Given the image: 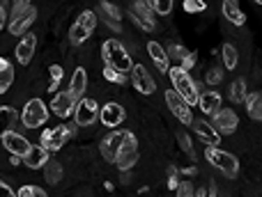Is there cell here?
I'll return each mask as SVG.
<instances>
[{
    "label": "cell",
    "instance_id": "4316f807",
    "mask_svg": "<svg viewBox=\"0 0 262 197\" xmlns=\"http://www.w3.org/2000/svg\"><path fill=\"white\" fill-rule=\"evenodd\" d=\"M76 23H78V26L85 28L88 32H95V28H97V14L92 12V9H85V12L78 14Z\"/></svg>",
    "mask_w": 262,
    "mask_h": 197
},
{
    "label": "cell",
    "instance_id": "8992f818",
    "mask_svg": "<svg viewBox=\"0 0 262 197\" xmlns=\"http://www.w3.org/2000/svg\"><path fill=\"white\" fill-rule=\"evenodd\" d=\"M136 163H138V142H136V135L127 131V138H124L122 147H120L118 156H115V165L122 172H129Z\"/></svg>",
    "mask_w": 262,
    "mask_h": 197
},
{
    "label": "cell",
    "instance_id": "d4e9b609",
    "mask_svg": "<svg viewBox=\"0 0 262 197\" xmlns=\"http://www.w3.org/2000/svg\"><path fill=\"white\" fill-rule=\"evenodd\" d=\"M246 110H249V117L255 121L262 119V94L260 92H253V94H246Z\"/></svg>",
    "mask_w": 262,
    "mask_h": 197
},
{
    "label": "cell",
    "instance_id": "3957f363",
    "mask_svg": "<svg viewBox=\"0 0 262 197\" xmlns=\"http://www.w3.org/2000/svg\"><path fill=\"white\" fill-rule=\"evenodd\" d=\"M76 135V126L74 124H60L55 129H46L39 138V147H44L46 152H60L64 147V142Z\"/></svg>",
    "mask_w": 262,
    "mask_h": 197
},
{
    "label": "cell",
    "instance_id": "8d00e7d4",
    "mask_svg": "<svg viewBox=\"0 0 262 197\" xmlns=\"http://www.w3.org/2000/svg\"><path fill=\"white\" fill-rule=\"evenodd\" d=\"M186 53H189V51H186L184 48V46H182V44H170V46H168V60H180V62H182V60H184L186 58Z\"/></svg>",
    "mask_w": 262,
    "mask_h": 197
},
{
    "label": "cell",
    "instance_id": "ac0fdd59",
    "mask_svg": "<svg viewBox=\"0 0 262 197\" xmlns=\"http://www.w3.org/2000/svg\"><path fill=\"white\" fill-rule=\"evenodd\" d=\"M21 161L26 163L30 170H39V167H44L46 163H49V152H46L44 147H39V144H32L30 152H28Z\"/></svg>",
    "mask_w": 262,
    "mask_h": 197
},
{
    "label": "cell",
    "instance_id": "74e56055",
    "mask_svg": "<svg viewBox=\"0 0 262 197\" xmlns=\"http://www.w3.org/2000/svg\"><path fill=\"white\" fill-rule=\"evenodd\" d=\"M182 7H184V12L195 14V12H205V9H207V3H203V0H184Z\"/></svg>",
    "mask_w": 262,
    "mask_h": 197
},
{
    "label": "cell",
    "instance_id": "7a4b0ae2",
    "mask_svg": "<svg viewBox=\"0 0 262 197\" xmlns=\"http://www.w3.org/2000/svg\"><path fill=\"white\" fill-rule=\"evenodd\" d=\"M168 76H170L172 81V92H177L182 98H184L189 106H198V87H195L193 78L189 76L186 71H182L180 67H170V71H168Z\"/></svg>",
    "mask_w": 262,
    "mask_h": 197
},
{
    "label": "cell",
    "instance_id": "4dcf8cb0",
    "mask_svg": "<svg viewBox=\"0 0 262 197\" xmlns=\"http://www.w3.org/2000/svg\"><path fill=\"white\" fill-rule=\"evenodd\" d=\"M60 83H62V67H60V64H53V67H51V83H49L46 90H49L51 94H55V90L60 87Z\"/></svg>",
    "mask_w": 262,
    "mask_h": 197
},
{
    "label": "cell",
    "instance_id": "ba28073f",
    "mask_svg": "<svg viewBox=\"0 0 262 197\" xmlns=\"http://www.w3.org/2000/svg\"><path fill=\"white\" fill-rule=\"evenodd\" d=\"M99 117V103L95 98H81L76 103V110H74V119L76 126H92Z\"/></svg>",
    "mask_w": 262,
    "mask_h": 197
},
{
    "label": "cell",
    "instance_id": "e575fe53",
    "mask_svg": "<svg viewBox=\"0 0 262 197\" xmlns=\"http://www.w3.org/2000/svg\"><path fill=\"white\" fill-rule=\"evenodd\" d=\"M101 12H104L108 18H113V21L120 23V16H122V14H120V9H118V5H115V3H108V0H104V3H101Z\"/></svg>",
    "mask_w": 262,
    "mask_h": 197
},
{
    "label": "cell",
    "instance_id": "7c38bea8",
    "mask_svg": "<svg viewBox=\"0 0 262 197\" xmlns=\"http://www.w3.org/2000/svg\"><path fill=\"white\" fill-rule=\"evenodd\" d=\"M131 18H134V21L138 23L143 30H154V28H157V18H154V12L149 9L147 3H143V0H138V3L131 5Z\"/></svg>",
    "mask_w": 262,
    "mask_h": 197
},
{
    "label": "cell",
    "instance_id": "44dd1931",
    "mask_svg": "<svg viewBox=\"0 0 262 197\" xmlns=\"http://www.w3.org/2000/svg\"><path fill=\"white\" fill-rule=\"evenodd\" d=\"M35 21H37V9L32 7L26 16H21V18H16V21L9 23V32H12L14 37H23V35H28V30H30V26Z\"/></svg>",
    "mask_w": 262,
    "mask_h": 197
},
{
    "label": "cell",
    "instance_id": "f907efd6",
    "mask_svg": "<svg viewBox=\"0 0 262 197\" xmlns=\"http://www.w3.org/2000/svg\"><path fill=\"white\" fill-rule=\"evenodd\" d=\"M207 197H219V193H216V188H214V186H209V190H207Z\"/></svg>",
    "mask_w": 262,
    "mask_h": 197
},
{
    "label": "cell",
    "instance_id": "5bb4252c",
    "mask_svg": "<svg viewBox=\"0 0 262 197\" xmlns=\"http://www.w3.org/2000/svg\"><path fill=\"white\" fill-rule=\"evenodd\" d=\"M99 119H101V124H104V126H108V129H115V126H120L124 121V108L120 106V103L108 101L106 106H101Z\"/></svg>",
    "mask_w": 262,
    "mask_h": 197
},
{
    "label": "cell",
    "instance_id": "4fadbf2b",
    "mask_svg": "<svg viewBox=\"0 0 262 197\" xmlns=\"http://www.w3.org/2000/svg\"><path fill=\"white\" fill-rule=\"evenodd\" d=\"M3 144H5V149H7L12 156H16V158H23L28 152H30V147H32V144L28 142V140L23 138L21 133H16V131H9V133H5L3 135Z\"/></svg>",
    "mask_w": 262,
    "mask_h": 197
},
{
    "label": "cell",
    "instance_id": "484cf974",
    "mask_svg": "<svg viewBox=\"0 0 262 197\" xmlns=\"http://www.w3.org/2000/svg\"><path fill=\"white\" fill-rule=\"evenodd\" d=\"M44 179L49 181L51 186H55L60 179H62V165L58 161H49L44 165Z\"/></svg>",
    "mask_w": 262,
    "mask_h": 197
},
{
    "label": "cell",
    "instance_id": "7bdbcfd3",
    "mask_svg": "<svg viewBox=\"0 0 262 197\" xmlns=\"http://www.w3.org/2000/svg\"><path fill=\"white\" fill-rule=\"evenodd\" d=\"M175 193H177V197H193V186H191L189 181H180Z\"/></svg>",
    "mask_w": 262,
    "mask_h": 197
},
{
    "label": "cell",
    "instance_id": "52a82bcc",
    "mask_svg": "<svg viewBox=\"0 0 262 197\" xmlns=\"http://www.w3.org/2000/svg\"><path fill=\"white\" fill-rule=\"evenodd\" d=\"M237 124H239V119H237L235 110H230V108L216 110L212 115V121H209V126H212L219 135H232L237 131Z\"/></svg>",
    "mask_w": 262,
    "mask_h": 197
},
{
    "label": "cell",
    "instance_id": "7dc6e473",
    "mask_svg": "<svg viewBox=\"0 0 262 197\" xmlns=\"http://www.w3.org/2000/svg\"><path fill=\"white\" fill-rule=\"evenodd\" d=\"M5 21H7V12H5V3H0V30H3Z\"/></svg>",
    "mask_w": 262,
    "mask_h": 197
},
{
    "label": "cell",
    "instance_id": "d6986e66",
    "mask_svg": "<svg viewBox=\"0 0 262 197\" xmlns=\"http://www.w3.org/2000/svg\"><path fill=\"white\" fill-rule=\"evenodd\" d=\"M147 53H149V58H152V62L157 64L159 71H161V73L170 71V60H168L166 48H163L161 44H157V41H149V44H147Z\"/></svg>",
    "mask_w": 262,
    "mask_h": 197
},
{
    "label": "cell",
    "instance_id": "f5cc1de1",
    "mask_svg": "<svg viewBox=\"0 0 262 197\" xmlns=\"http://www.w3.org/2000/svg\"><path fill=\"white\" fill-rule=\"evenodd\" d=\"M193 197H207V190H203V188H200V190H198V193H195Z\"/></svg>",
    "mask_w": 262,
    "mask_h": 197
},
{
    "label": "cell",
    "instance_id": "60d3db41",
    "mask_svg": "<svg viewBox=\"0 0 262 197\" xmlns=\"http://www.w3.org/2000/svg\"><path fill=\"white\" fill-rule=\"evenodd\" d=\"M177 140H180V147L184 149V152L189 154L191 158H193L195 152H193V144H191V138H189V135H186V133H177Z\"/></svg>",
    "mask_w": 262,
    "mask_h": 197
},
{
    "label": "cell",
    "instance_id": "9c48e42d",
    "mask_svg": "<svg viewBox=\"0 0 262 197\" xmlns=\"http://www.w3.org/2000/svg\"><path fill=\"white\" fill-rule=\"evenodd\" d=\"M166 103H168V108H170V112L182 121V124H189V126H191V121H193V115H191V106H189V103H186L180 94H177V92L166 90Z\"/></svg>",
    "mask_w": 262,
    "mask_h": 197
},
{
    "label": "cell",
    "instance_id": "603a6c76",
    "mask_svg": "<svg viewBox=\"0 0 262 197\" xmlns=\"http://www.w3.org/2000/svg\"><path fill=\"white\" fill-rule=\"evenodd\" d=\"M16 121H18V112L12 106H0V138L5 133H9V131H14Z\"/></svg>",
    "mask_w": 262,
    "mask_h": 197
},
{
    "label": "cell",
    "instance_id": "7402d4cb",
    "mask_svg": "<svg viewBox=\"0 0 262 197\" xmlns=\"http://www.w3.org/2000/svg\"><path fill=\"white\" fill-rule=\"evenodd\" d=\"M88 87V73L85 69H74V76H72V83H69V94H72L76 101H81L83 98V92H85Z\"/></svg>",
    "mask_w": 262,
    "mask_h": 197
},
{
    "label": "cell",
    "instance_id": "681fc988",
    "mask_svg": "<svg viewBox=\"0 0 262 197\" xmlns=\"http://www.w3.org/2000/svg\"><path fill=\"white\" fill-rule=\"evenodd\" d=\"M195 172H198V170H195V167L191 165V167H186V170H182V175H184V177H193Z\"/></svg>",
    "mask_w": 262,
    "mask_h": 197
},
{
    "label": "cell",
    "instance_id": "bcb514c9",
    "mask_svg": "<svg viewBox=\"0 0 262 197\" xmlns=\"http://www.w3.org/2000/svg\"><path fill=\"white\" fill-rule=\"evenodd\" d=\"M101 18H104V23H106V26H108V28H113L115 32H120V30H122V28H120V23H118V21H113V18H108V16H106V14H101Z\"/></svg>",
    "mask_w": 262,
    "mask_h": 197
},
{
    "label": "cell",
    "instance_id": "f35d334b",
    "mask_svg": "<svg viewBox=\"0 0 262 197\" xmlns=\"http://www.w3.org/2000/svg\"><path fill=\"white\" fill-rule=\"evenodd\" d=\"M16 197H49V195H46L41 188H37V186H21Z\"/></svg>",
    "mask_w": 262,
    "mask_h": 197
},
{
    "label": "cell",
    "instance_id": "b9f144b4",
    "mask_svg": "<svg viewBox=\"0 0 262 197\" xmlns=\"http://www.w3.org/2000/svg\"><path fill=\"white\" fill-rule=\"evenodd\" d=\"M205 81H207V85H219V83L223 81V71L221 69H209L207 76H205Z\"/></svg>",
    "mask_w": 262,
    "mask_h": 197
},
{
    "label": "cell",
    "instance_id": "d6a6232c",
    "mask_svg": "<svg viewBox=\"0 0 262 197\" xmlns=\"http://www.w3.org/2000/svg\"><path fill=\"white\" fill-rule=\"evenodd\" d=\"M149 9H152L154 14H170L172 12V0H152V3H147Z\"/></svg>",
    "mask_w": 262,
    "mask_h": 197
},
{
    "label": "cell",
    "instance_id": "6da1fadb",
    "mask_svg": "<svg viewBox=\"0 0 262 197\" xmlns=\"http://www.w3.org/2000/svg\"><path fill=\"white\" fill-rule=\"evenodd\" d=\"M101 58H104V64L108 69H115L120 73H127L134 69V62H131L129 53L124 51V46L120 44L118 39H106L104 46H101Z\"/></svg>",
    "mask_w": 262,
    "mask_h": 197
},
{
    "label": "cell",
    "instance_id": "2e32d148",
    "mask_svg": "<svg viewBox=\"0 0 262 197\" xmlns=\"http://www.w3.org/2000/svg\"><path fill=\"white\" fill-rule=\"evenodd\" d=\"M35 46H37V37L32 35V32H28V35L21 37L18 46L14 48V55H16L18 64H30L32 55H35Z\"/></svg>",
    "mask_w": 262,
    "mask_h": 197
},
{
    "label": "cell",
    "instance_id": "83f0119b",
    "mask_svg": "<svg viewBox=\"0 0 262 197\" xmlns=\"http://www.w3.org/2000/svg\"><path fill=\"white\" fill-rule=\"evenodd\" d=\"M92 32H88L83 26H78L76 21H74V26H72V30H69V39H72V44L74 46H78V44H83V41H88V37H90Z\"/></svg>",
    "mask_w": 262,
    "mask_h": 197
},
{
    "label": "cell",
    "instance_id": "d590c367",
    "mask_svg": "<svg viewBox=\"0 0 262 197\" xmlns=\"http://www.w3.org/2000/svg\"><path fill=\"white\" fill-rule=\"evenodd\" d=\"M104 78L111 83H115V85H124V83H127V76H124V73L115 71V69H108V67H104Z\"/></svg>",
    "mask_w": 262,
    "mask_h": 197
},
{
    "label": "cell",
    "instance_id": "836d02e7",
    "mask_svg": "<svg viewBox=\"0 0 262 197\" xmlns=\"http://www.w3.org/2000/svg\"><path fill=\"white\" fill-rule=\"evenodd\" d=\"M12 81H14V69L12 67L3 69V71H0V94H5V92L9 90Z\"/></svg>",
    "mask_w": 262,
    "mask_h": 197
},
{
    "label": "cell",
    "instance_id": "c3c4849f",
    "mask_svg": "<svg viewBox=\"0 0 262 197\" xmlns=\"http://www.w3.org/2000/svg\"><path fill=\"white\" fill-rule=\"evenodd\" d=\"M120 184H124V186L131 184V175H129V172H122V175H120Z\"/></svg>",
    "mask_w": 262,
    "mask_h": 197
},
{
    "label": "cell",
    "instance_id": "816d5d0a",
    "mask_svg": "<svg viewBox=\"0 0 262 197\" xmlns=\"http://www.w3.org/2000/svg\"><path fill=\"white\" fill-rule=\"evenodd\" d=\"M7 67H9V62L5 58H0V71H3V69H7Z\"/></svg>",
    "mask_w": 262,
    "mask_h": 197
},
{
    "label": "cell",
    "instance_id": "e0dca14e",
    "mask_svg": "<svg viewBox=\"0 0 262 197\" xmlns=\"http://www.w3.org/2000/svg\"><path fill=\"white\" fill-rule=\"evenodd\" d=\"M191 126H193L195 135H198V138L203 140L207 147H216V142H219V138H221V135H219L216 131L209 126V121H205V119H193V121H191Z\"/></svg>",
    "mask_w": 262,
    "mask_h": 197
},
{
    "label": "cell",
    "instance_id": "f1b7e54d",
    "mask_svg": "<svg viewBox=\"0 0 262 197\" xmlns=\"http://www.w3.org/2000/svg\"><path fill=\"white\" fill-rule=\"evenodd\" d=\"M30 9H32V5L28 3V0H16L14 7H12V14H9V23L16 21V18H21V16H26Z\"/></svg>",
    "mask_w": 262,
    "mask_h": 197
},
{
    "label": "cell",
    "instance_id": "f546056e",
    "mask_svg": "<svg viewBox=\"0 0 262 197\" xmlns=\"http://www.w3.org/2000/svg\"><path fill=\"white\" fill-rule=\"evenodd\" d=\"M223 64H226V69H235L237 67V51L232 44H226L223 46Z\"/></svg>",
    "mask_w": 262,
    "mask_h": 197
},
{
    "label": "cell",
    "instance_id": "5b68a950",
    "mask_svg": "<svg viewBox=\"0 0 262 197\" xmlns=\"http://www.w3.org/2000/svg\"><path fill=\"white\" fill-rule=\"evenodd\" d=\"M46 119H49V110H46L44 101H41V98H30L21 112L23 126H26V129H37V126L46 124Z\"/></svg>",
    "mask_w": 262,
    "mask_h": 197
},
{
    "label": "cell",
    "instance_id": "1f68e13d",
    "mask_svg": "<svg viewBox=\"0 0 262 197\" xmlns=\"http://www.w3.org/2000/svg\"><path fill=\"white\" fill-rule=\"evenodd\" d=\"M230 98L235 103H239V101H244V98H246V83L242 81V78L230 85Z\"/></svg>",
    "mask_w": 262,
    "mask_h": 197
},
{
    "label": "cell",
    "instance_id": "9a60e30c",
    "mask_svg": "<svg viewBox=\"0 0 262 197\" xmlns=\"http://www.w3.org/2000/svg\"><path fill=\"white\" fill-rule=\"evenodd\" d=\"M76 98L67 92H58V94H53V101H51V110L55 112L58 117H69L74 110H76Z\"/></svg>",
    "mask_w": 262,
    "mask_h": 197
},
{
    "label": "cell",
    "instance_id": "f6af8a7d",
    "mask_svg": "<svg viewBox=\"0 0 262 197\" xmlns=\"http://www.w3.org/2000/svg\"><path fill=\"white\" fill-rule=\"evenodd\" d=\"M0 197H16V193H14V190L9 188L5 181H0Z\"/></svg>",
    "mask_w": 262,
    "mask_h": 197
},
{
    "label": "cell",
    "instance_id": "ee69618b",
    "mask_svg": "<svg viewBox=\"0 0 262 197\" xmlns=\"http://www.w3.org/2000/svg\"><path fill=\"white\" fill-rule=\"evenodd\" d=\"M195 60H198V55H195V53H193V51H191V53H186V58H184V60H182L180 69H182V71H186V73H189V69H193Z\"/></svg>",
    "mask_w": 262,
    "mask_h": 197
},
{
    "label": "cell",
    "instance_id": "ab89813d",
    "mask_svg": "<svg viewBox=\"0 0 262 197\" xmlns=\"http://www.w3.org/2000/svg\"><path fill=\"white\" fill-rule=\"evenodd\" d=\"M166 186H168L170 190H175L177 186H180V170H177L175 165L168 167V181H166Z\"/></svg>",
    "mask_w": 262,
    "mask_h": 197
},
{
    "label": "cell",
    "instance_id": "277c9868",
    "mask_svg": "<svg viewBox=\"0 0 262 197\" xmlns=\"http://www.w3.org/2000/svg\"><path fill=\"white\" fill-rule=\"evenodd\" d=\"M205 158L212 163L216 170H221L228 179H235L239 175V161H237L232 154L223 152V149H216V147H207L205 149Z\"/></svg>",
    "mask_w": 262,
    "mask_h": 197
},
{
    "label": "cell",
    "instance_id": "8fae6325",
    "mask_svg": "<svg viewBox=\"0 0 262 197\" xmlns=\"http://www.w3.org/2000/svg\"><path fill=\"white\" fill-rule=\"evenodd\" d=\"M124 138H127V131H113V133H108L104 140H101L99 149H101V156L106 158V161L115 163V156H118L120 147H122Z\"/></svg>",
    "mask_w": 262,
    "mask_h": 197
},
{
    "label": "cell",
    "instance_id": "ffe728a7",
    "mask_svg": "<svg viewBox=\"0 0 262 197\" xmlns=\"http://www.w3.org/2000/svg\"><path fill=\"white\" fill-rule=\"evenodd\" d=\"M198 108L205 115H214L216 110H221V94L214 90H207L203 94H198Z\"/></svg>",
    "mask_w": 262,
    "mask_h": 197
},
{
    "label": "cell",
    "instance_id": "30bf717a",
    "mask_svg": "<svg viewBox=\"0 0 262 197\" xmlns=\"http://www.w3.org/2000/svg\"><path fill=\"white\" fill-rule=\"evenodd\" d=\"M131 83H134V87L140 94H154L157 92V83H154V78L149 76V71L143 64H134V69H131Z\"/></svg>",
    "mask_w": 262,
    "mask_h": 197
},
{
    "label": "cell",
    "instance_id": "cb8c5ba5",
    "mask_svg": "<svg viewBox=\"0 0 262 197\" xmlns=\"http://www.w3.org/2000/svg\"><path fill=\"white\" fill-rule=\"evenodd\" d=\"M223 14H226V18L232 26H244L246 23V14L242 12V7L235 0H226V3H223Z\"/></svg>",
    "mask_w": 262,
    "mask_h": 197
}]
</instances>
